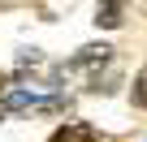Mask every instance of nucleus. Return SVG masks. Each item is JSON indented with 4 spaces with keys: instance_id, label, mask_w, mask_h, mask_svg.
I'll return each instance as SVG.
<instances>
[{
    "instance_id": "20e7f679",
    "label": "nucleus",
    "mask_w": 147,
    "mask_h": 142,
    "mask_svg": "<svg viewBox=\"0 0 147 142\" xmlns=\"http://www.w3.org/2000/svg\"><path fill=\"white\" fill-rule=\"evenodd\" d=\"M39 91H5V99H0V108L5 112H22V108H39Z\"/></svg>"
},
{
    "instance_id": "f257e3e1",
    "label": "nucleus",
    "mask_w": 147,
    "mask_h": 142,
    "mask_svg": "<svg viewBox=\"0 0 147 142\" xmlns=\"http://www.w3.org/2000/svg\"><path fill=\"white\" fill-rule=\"evenodd\" d=\"M104 60H113V47H108V43H87V47H78V56H74V60H65V69H82V65H104Z\"/></svg>"
},
{
    "instance_id": "39448f33",
    "label": "nucleus",
    "mask_w": 147,
    "mask_h": 142,
    "mask_svg": "<svg viewBox=\"0 0 147 142\" xmlns=\"http://www.w3.org/2000/svg\"><path fill=\"white\" fill-rule=\"evenodd\" d=\"M134 103H138V108H147V65L138 69V78H134Z\"/></svg>"
},
{
    "instance_id": "7ed1b4c3",
    "label": "nucleus",
    "mask_w": 147,
    "mask_h": 142,
    "mask_svg": "<svg viewBox=\"0 0 147 142\" xmlns=\"http://www.w3.org/2000/svg\"><path fill=\"white\" fill-rule=\"evenodd\" d=\"M121 13H125V5H121V0H100V5H95V26L117 30V26H121Z\"/></svg>"
},
{
    "instance_id": "423d86ee",
    "label": "nucleus",
    "mask_w": 147,
    "mask_h": 142,
    "mask_svg": "<svg viewBox=\"0 0 147 142\" xmlns=\"http://www.w3.org/2000/svg\"><path fill=\"white\" fill-rule=\"evenodd\" d=\"M5 82H9V73H0V91H5Z\"/></svg>"
},
{
    "instance_id": "f03ea898",
    "label": "nucleus",
    "mask_w": 147,
    "mask_h": 142,
    "mask_svg": "<svg viewBox=\"0 0 147 142\" xmlns=\"http://www.w3.org/2000/svg\"><path fill=\"white\" fill-rule=\"evenodd\" d=\"M48 142H95V129H91L87 121H65Z\"/></svg>"
}]
</instances>
